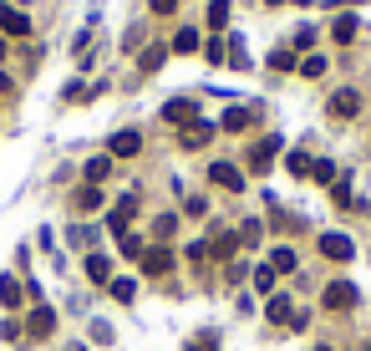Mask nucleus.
Wrapping results in <instances>:
<instances>
[{
	"instance_id": "obj_1",
	"label": "nucleus",
	"mask_w": 371,
	"mask_h": 351,
	"mask_svg": "<svg viewBox=\"0 0 371 351\" xmlns=\"http://www.w3.org/2000/svg\"><path fill=\"white\" fill-rule=\"evenodd\" d=\"M320 305H325V311H351V305H356V285H351V280H336V285H325Z\"/></svg>"
},
{
	"instance_id": "obj_2",
	"label": "nucleus",
	"mask_w": 371,
	"mask_h": 351,
	"mask_svg": "<svg viewBox=\"0 0 371 351\" xmlns=\"http://www.w3.org/2000/svg\"><path fill=\"white\" fill-rule=\"evenodd\" d=\"M361 113V92H356V87H341V92L331 97V117H341V122H351Z\"/></svg>"
},
{
	"instance_id": "obj_3",
	"label": "nucleus",
	"mask_w": 371,
	"mask_h": 351,
	"mask_svg": "<svg viewBox=\"0 0 371 351\" xmlns=\"http://www.w3.org/2000/svg\"><path fill=\"white\" fill-rule=\"evenodd\" d=\"M178 143H183V148H209V143H214V122H209V117H193L183 133H178Z\"/></svg>"
},
{
	"instance_id": "obj_4",
	"label": "nucleus",
	"mask_w": 371,
	"mask_h": 351,
	"mask_svg": "<svg viewBox=\"0 0 371 351\" xmlns=\"http://www.w3.org/2000/svg\"><path fill=\"white\" fill-rule=\"evenodd\" d=\"M320 255H325V260H336V265H346V260L356 255V245H351L346 234H320Z\"/></svg>"
},
{
	"instance_id": "obj_5",
	"label": "nucleus",
	"mask_w": 371,
	"mask_h": 351,
	"mask_svg": "<svg viewBox=\"0 0 371 351\" xmlns=\"http://www.w3.org/2000/svg\"><path fill=\"white\" fill-rule=\"evenodd\" d=\"M0 36H31V15L15 6H0Z\"/></svg>"
},
{
	"instance_id": "obj_6",
	"label": "nucleus",
	"mask_w": 371,
	"mask_h": 351,
	"mask_svg": "<svg viewBox=\"0 0 371 351\" xmlns=\"http://www.w3.org/2000/svg\"><path fill=\"white\" fill-rule=\"evenodd\" d=\"M107 153H112V158H138V153H143V138L133 133V127H127V133H112V138H107Z\"/></svg>"
},
{
	"instance_id": "obj_7",
	"label": "nucleus",
	"mask_w": 371,
	"mask_h": 351,
	"mask_svg": "<svg viewBox=\"0 0 371 351\" xmlns=\"http://www.w3.org/2000/svg\"><path fill=\"white\" fill-rule=\"evenodd\" d=\"M193 117H199V107H193L188 97H173V102H163V122H178V127H188Z\"/></svg>"
},
{
	"instance_id": "obj_8",
	"label": "nucleus",
	"mask_w": 371,
	"mask_h": 351,
	"mask_svg": "<svg viewBox=\"0 0 371 351\" xmlns=\"http://www.w3.org/2000/svg\"><path fill=\"white\" fill-rule=\"evenodd\" d=\"M209 179L219 184V189H229V193H239V189H245V173H239L234 163H214V168H209Z\"/></svg>"
},
{
	"instance_id": "obj_9",
	"label": "nucleus",
	"mask_w": 371,
	"mask_h": 351,
	"mask_svg": "<svg viewBox=\"0 0 371 351\" xmlns=\"http://www.w3.org/2000/svg\"><path fill=\"white\" fill-rule=\"evenodd\" d=\"M275 153H280V138H265V143H254V148H249V168H254V173H265V168L275 163Z\"/></svg>"
},
{
	"instance_id": "obj_10",
	"label": "nucleus",
	"mask_w": 371,
	"mask_h": 351,
	"mask_svg": "<svg viewBox=\"0 0 371 351\" xmlns=\"http://www.w3.org/2000/svg\"><path fill=\"white\" fill-rule=\"evenodd\" d=\"M26 326H31V336H51V331H56V311H51L46 300H41L36 311H31V321H26Z\"/></svg>"
},
{
	"instance_id": "obj_11",
	"label": "nucleus",
	"mask_w": 371,
	"mask_h": 351,
	"mask_svg": "<svg viewBox=\"0 0 371 351\" xmlns=\"http://www.w3.org/2000/svg\"><path fill=\"white\" fill-rule=\"evenodd\" d=\"M168 270H173L168 250H143V275H168Z\"/></svg>"
},
{
	"instance_id": "obj_12",
	"label": "nucleus",
	"mask_w": 371,
	"mask_h": 351,
	"mask_svg": "<svg viewBox=\"0 0 371 351\" xmlns=\"http://www.w3.org/2000/svg\"><path fill=\"white\" fill-rule=\"evenodd\" d=\"M356 26H361V20L346 11V15H336V20H331V36L341 41V46H351V41H356Z\"/></svg>"
},
{
	"instance_id": "obj_13",
	"label": "nucleus",
	"mask_w": 371,
	"mask_h": 351,
	"mask_svg": "<svg viewBox=\"0 0 371 351\" xmlns=\"http://www.w3.org/2000/svg\"><path fill=\"white\" fill-rule=\"evenodd\" d=\"M249 122H254V107H229L224 113V133H245Z\"/></svg>"
},
{
	"instance_id": "obj_14",
	"label": "nucleus",
	"mask_w": 371,
	"mask_h": 351,
	"mask_svg": "<svg viewBox=\"0 0 371 351\" xmlns=\"http://www.w3.org/2000/svg\"><path fill=\"white\" fill-rule=\"evenodd\" d=\"M86 275H92L97 285H112V260L107 255H86Z\"/></svg>"
},
{
	"instance_id": "obj_15",
	"label": "nucleus",
	"mask_w": 371,
	"mask_h": 351,
	"mask_svg": "<svg viewBox=\"0 0 371 351\" xmlns=\"http://www.w3.org/2000/svg\"><path fill=\"white\" fill-rule=\"evenodd\" d=\"M265 316H270L275 326H285V321L295 316V305H290V295H270V305H265Z\"/></svg>"
},
{
	"instance_id": "obj_16",
	"label": "nucleus",
	"mask_w": 371,
	"mask_h": 351,
	"mask_svg": "<svg viewBox=\"0 0 371 351\" xmlns=\"http://www.w3.org/2000/svg\"><path fill=\"white\" fill-rule=\"evenodd\" d=\"M270 270H275V275H290V270H295V250H290V245H275V250H270Z\"/></svg>"
},
{
	"instance_id": "obj_17",
	"label": "nucleus",
	"mask_w": 371,
	"mask_h": 351,
	"mask_svg": "<svg viewBox=\"0 0 371 351\" xmlns=\"http://www.w3.org/2000/svg\"><path fill=\"white\" fill-rule=\"evenodd\" d=\"M0 305H6V311H15V305H20V285H15L11 275H0Z\"/></svg>"
},
{
	"instance_id": "obj_18",
	"label": "nucleus",
	"mask_w": 371,
	"mask_h": 351,
	"mask_svg": "<svg viewBox=\"0 0 371 351\" xmlns=\"http://www.w3.org/2000/svg\"><path fill=\"white\" fill-rule=\"evenodd\" d=\"M107 173H112V158H92V163H86V184L97 189V184L107 179Z\"/></svg>"
},
{
	"instance_id": "obj_19",
	"label": "nucleus",
	"mask_w": 371,
	"mask_h": 351,
	"mask_svg": "<svg viewBox=\"0 0 371 351\" xmlns=\"http://www.w3.org/2000/svg\"><path fill=\"white\" fill-rule=\"evenodd\" d=\"M270 67H275V72H295V51H290V46H275V51H270Z\"/></svg>"
},
{
	"instance_id": "obj_20",
	"label": "nucleus",
	"mask_w": 371,
	"mask_h": 351,
	"mask_svg": "<svg viewBox=\"0 0 371 351\" xmlns=\"http://www.w3.org/2000/svg\"><path fill=\"white\" fill-rule=\"evenodd\" d=\"M259 234H265V224H259V219H245V224H239V245H259Z\"/></svg>"
},
{
	"instance_id": "obj_21",
	"label": "nucleus",
	"mask_w": 371,
	"mask_h": 351,
	"mask_svg": "<svg viewBox=\"0 0 371 351\" xmlns=\"http://www.w3.org/2000/svg\"><path fill=\"white\" fill-rule=\"evenodd\" d=\"M173 51H199V31H193V26H183L178 36H173Z\"/></svg>"
},
{
	"instance_id": "obj_22",
	"label": "nucleus",
	"mask_w": 371,
	"mask_h": 351,
	"mask_svg": "<svg viewBox=\"0 0 371 351\" xmlns=\"http://www.w3.org/2000/svg\"><path fill=\"white\" fill-rule=\"evenodd\" d=\"M173 229H178V214H158L152 219V234L158 239H173Z\"/></svg>"
},
{
	"instance_id": "obj_23",
	"label": "nucleus",
	"mask_w": 371,
	"mask_h": 351,
	"mask_svg": "<svg viewBox=\"0 0 371 351\" xmlns=\"http://www.w3.org/2000/svg\"><path fill=\"white\" fill-rule=\"evenodd\" d=\"M188 351H219V336H214V331H199V336H188Z\"/></svg>"
},
{
	"instance_id": "obj_24",
	"label": "nucleus",
	"mask_w": 371,
	"mask_h": 351,
	"mask_svg": "<svg viewBox=\"0 0 371 351\" xmlns=\"http://www.w3.org/2000/svg\"><path fill=\"white\" fill-rule=\"evenodd\" d=\"M224 20H229V0H214V6H209V26L224 31Z\"/></svg>"
},
{
	"instance_id": "obj_25",
	"label": "nucleus",
	"mask_w": 371,
	"mask_h": 351,
	"mask_svg": "<svg viewBox=\"0 0 371 351\" xmlns=\"http://www.w3.org/2000/svg\"><path fill=\"white\" fill-rule=\"evenodd\" d=\"M163 56H168L163 46H148V51H143V61H138V67H143V72H158V67H163Z\"/></svg>"
},
{
	"instance_id": "obj_26",
	"label": "nucleus",
	"mask_w": 371,
	"mask_h": 351,
	"mask_svg": "<svg viewBox=\"0 0 371 351\" xmlns=\"http://www.w3.org/2000/svg\"><path fill=\"white\" fill-rule=\"evenodd\" d=\"M97 204H102V193H97L92 184H86V189H77V209H82V214H86V209H97Z\"/></svg>"
},
{
	"instance_id": "obj_27",
	"label": "nucleus",
	"mask_w": 371,
	"mask_h": 351,
	"mask_svg": "<svg viewBox=\"0 0 371 351\" xmlns=\"http://www.w3.org/2000/svg\"><path fill=\"white\" fill-rule=\"evenodd\" d=\"M117 245H122L127 260H143V239H138V234H117Z\"/></svg>"
},
{
	"instance_id": "obj_28",
	"label": "nucleus",
	"mask_w": 371,
	"mask_h": 351,
	"mask_svg": "<svg viewBox=\"0 0 371 351\" xmlns=\"http://www.w3.org/2000/svg\"><path fill=\"white\" fill-rule=\"evenodd\" d=\"M107 291H112V300H133V295H138V285H133V280H112Z\"/></svg>"
},
{
	"instance_id": "obj_29",
	"label": "nucleus",
	"mask_w": 371,
	"mask_h": 351,
	"mask_svg": "<svg viewBox=\"0 0 371 351\" xmlns=\"http://www.w3.org/2000/svg\"><path fill=\"white\" fill-rule=\"evenodd\" d=\"M183 255H188V260H193V265H204V260H209V255H214V250H209V245H204V239H193V245H188V250H183Z\"/></svg>"
},
{
	"instance_id": "obj_30",
	"label": "nucleus",
	"mask_w": 371,
	"mask_h": 351,
	"mask_svg": "<svg viewBox=\"0 0 371 351\" xmlns=\"http://www.w3.org/2000/svg\"><path fill=\"white\" fill-rule=\"evenodd\" d=\"M300 72H305V77H325V56H305Z\"/></svg>"
},
{
	"instance_id": "obj_31",
	"label": "nucleus",
	"mask_w": 371,
	"mask_h": 351,
	"mask_svg": "<svg viewBox=\"0 0 371 351\" xmlns=\"http://www.w3.org/2000/svg\"><path fill=\"white\" fill-rule=\"evenodd\" d=\"M311 179H315V184H331V179H336V168L320 158V163H311Z\"/></svg>"
},
{
	"instance_id": "obj_32",
	"label": "nucleus",
	"mask_w": 371,
	"mask_h": 351,
	"mask_svg": "<svg viewBox=\"0 0 371 351\" xmlns=\"http://www.w3.org/2000/svg\"><path fill=\"white\" fill-rule=\"evenodd\" d=\"M254 291H275V270H270V265L254 270Z\"/></svg>"
},
{
	"instance_id": "obj_33",
	"label": "nucleus",
	"mask_w": 371,
	"mask_h": 351,
	"mask_svg": "<svg viewBox=\"0 0 371 351\" xmlns=\"http://www.w3.org/2000/svg\"><path fill=\"white\" fill-rule=\"evenodd\" d=\"M290 173H300V179H305V173H311V158H305V153H290Z\"/></svg>"
},
{
	"instance_id": "obj_34",
	"label": "nucleus",
	"mask_w": 371,
	"mask_h": 351,
	"mask_svg": "<svg viewBox=\"0 0 371 351\" xmlns=\"http://www.w3.org/2000/svg\"><path fill=\"white\" fill-rule=\"evenodd\" d=\"M148 6L158 11V15H173V11H178V0H148Z\"/></svg>"
},
{
	"instance_id": "obj_35",
	"label": "nucleus",
	"mask_w": 371,
	"mask_h": 351,
	"mask_svg": "<svg viewBox=\"0 0 371 351\" xmlns=\"http://www.w3.org/2000/svg\"><path fill=\"white\" fill-rule=\"evenodd\" d=\"M0 61H6V36H0Z\"/></svg>"
},
{
	"instance_id": "obj_36",
	"label": "nucleus",
	"mask_w": 371,
	"mask_h": 351,
	"mask_svg": "<svg viewBox=\"0 0 371 351\" xmlns=\"http://www.w3.org/2000/svg\"><path fill=\"white\" fill-rule=\"evenodd\" d=\"M315 351H331V346H315Z\"/></svg>"
},
{
	"instance_id": "obj_37",
	"label": "nucleus",
	"mask_w": 371,
	"mask_h": 351,
	"mask_svg": "<svg viewBox=\"0 0 371 351\" xmlns=\"http://www.w3.org/2000/svg\"><path fill=\"white\" fill-rule=\"evenodd\" d=\"M270 6H280V0H270Z\"/></svg>"
},
{
	"instance_id": "obj_38",
	"label": "nucleus",
	"mask_w": 371,
	"mask_h": 351,
	"mask_svg": "<svg viewBox=\"0 0 371 351\" xmlns=\"http://www.w3.org/2000/svg\"><path fill=\"white\" fill-rule=\"evenodd\" d=\"M366 351H371V341H366Z\"/></svg>"
}]
</instances>
